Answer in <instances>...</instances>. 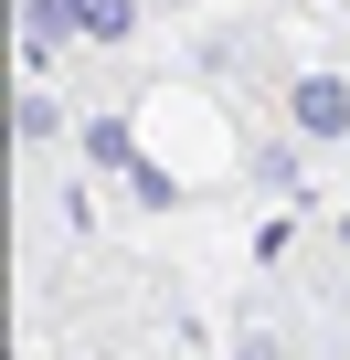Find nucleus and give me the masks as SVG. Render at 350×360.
Returning a JSON list of instances; mask_svg holds the SVG:
<instances>
[{
    "label": "nucleus",
    "mask_w": 350,
    "mask_h": 360,
    "mask_svg": "<svg viewBox=\"0 0 350 360\" xmlns=\"http://www.w3.org/2000/svg\"><path fill=\"white\" fill-rule=\"evenodd\" d=\"M234 360H287V339H276V328H244V339H234Z\"/></svg>",
    "instance_id": "obj_4"
},
{
    "label": "nucleus",
    "mask_w": 350,
    "mask_h": 360,
    "mask_svg": "<svg viewBox=\"0 0 350 360\" xmlns=\"http://www.w3.org/2000/svg\"><path fill=\"white\" fill-rule=\"evenodd\" d=\"M64 22H75V43H127L138 32V0H64Z\"/></svg>",
    "instance_id": "obj_2"
},
{
    "label": "nucleus",
    "mask_w": 350,
    "mask_h": 360,
    "mask_svg": "<svg viewBox=\"0 0 350 360\" xmlns=\"http://www.w3.org/2000/svg\"><path fill=\"white\" fill-rule=\"evenodd\" d=\"M54 138H64V106L32 85V96H22V148H54Z\"/></svg>",
    "instance_id": "obj_3"
},
{
    "label": "nucleus",
    "mask_w": 350,
    "mask_h": 360,
    "mask_svg": "<svg viewBox=\"0 0 350 360\" xmlns=\"http://www.w3.org/2000/svg\"><path fill=\"white\" fill-rule=\"evenodd\" d=\"M287 127H297L308 148L350 138V75H297V85H287Z\"/></svg>",
    "instance_id": "obj_1"
},
{
    "label": "nucleus",
    "mask_w": 350,
    "mask_h": 360,
    "mask_svg": "<svg viewBox=\"0 0 350 360\" xmlns=\"http://www.w3.org/2000/svg\"><path fill=\"white\" fill-rule=\"evenodd\" d=\"M339 244H350V212H339Z\"/></svg>",
    "instance_id": "obj_5"
}]
</instances>
